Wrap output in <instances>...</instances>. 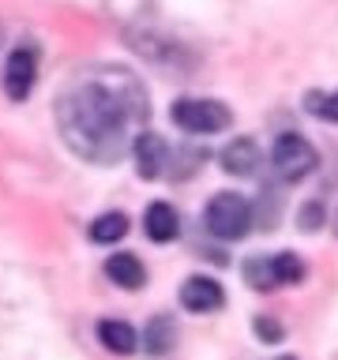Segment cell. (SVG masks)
I'll use <instances>...</instances> for the list:
<instances>
[{
	"label": "cell",
	"instance_id": "7",
	"mask_svg": "<svg viewBox=\"0 0 338 360\" xmlns=\"http://www.w3.org/2000/svg\"><path fill=\"white\" fill-rule=\"evenodd\" d=\"M222 300H225V292L222 285L214 278H188L184 285H180V304H184L188 311H196V315H207V311H218L222 308Z\"/></svg>",
	"mask_w": 338,
	"mask_h": 360
},
{
	"label": "cell",
	"instance_id": "15",
	"mask_svg": "<svg viewBox=\"0 0 338 360\" xmlns=\"http://www.w3.org/2000/svg\"><path fill=\"white\" fill-rule=\"evenodd\" d=\"M308 109L320 112V120H331V105H327L323 94H312V98H308Z\"/></svg>",
	"mask_w": 338,
	"mask_h": 360
},
{
	"label": "cell",
	"instance_id": "2",
	"mask_svg": "<svg viewBox=\"0 0 338 360\" xmlns=\"http://www.w3.org/2000/svg\"><path fill=\"white\" fill-rule=\"evenodd\" d=\"M203 221H207V233L218 236V240H241L248 233V225H252V207H248V199L237 195V191H218V195L207 202Z\"/></svg>",
	"mask_w": 338,
	"mask_h": 360
},
{
	"label": "cell",
	"instance_id": "12",
	"mask_svg": "<svg viewBox=\"0 0 338 360\" xmlns=\"http://www.w3.org/2000/svg\"><path fill=\"white\" fill-rule=\"evenodd\" d=\"M98 342L109 349V353H120V356H128L132 349H135V330L128 323H120V319H101L98 323Z\"/></svg>",
	"mask_w": 338,
	"mask_h": 360
},
{
	"label": "cell",
	"instance_id": "3",
	"mask_svg": "<svg viewBox=\"0 0 338 360\" xmlns=\"http://www.w3.org/2000/svg\"><path fill=\"white\" fill-rule=\"evenodd\" d=\"M270 165H275L278 180H286V184H297L304 180L315 169V150L312 143L304 139L297 131H286L275 139V150H270Z\"/></svg>",
	"mask_w": 338,
	"mask_h": 360
},
{
	"label": "cell",
	"instance_id": "8",
	"mask_svg": "<svg viewBox=\"0 0 338 360\" xmlns=\"http://www.w3.org/2000/svg\"><path fill=\"white\" fill-rule=\"evenodd\" d=\"M132 158H135V169H139V176L154 180L158 173H162L165 165V143L158 139L154 131H139L132 143Z\"/></svg>",
	"mask_w": 338,
	"mask_h": 360
},
{
	"label": "cell",
	"instance_id": "11",
	"mask_svg": "<svg viewBox=\"0 0 338 360\" xmlns=\"http://www.w3.org/2000/svg\"><path fill=\"white\" fill-rule=\"evenodd\" d=\"M222 169H225V173H233V176L256 173V169H259V150H256V143H252V139H233V143L222 150Z\"/></svg>",
	"mask_w": 338,
	"mask_h": 360
},
{
	"label": "cell",
	"instance_id": "17",
	"mask_svg": "<svg viewBox=\"0 0 338 360\" xmlns=\"http://www.w3.org/2000/svg\"><path fill=\"white\" fill-rule=\"evenodd\" d=\"M282 360H293V356H282Z\"/></svg>",
	"mask_w": 338,
	"mask_h": 360
},
{
	"label": "cell",
	"instance_id": "14",
	"mask_svg": "<svg viewBox=\"0 0 338 360\" xmlns=\"http://www.w3.org/2000/svg\"><path fill=\"white\" fill-rule=\"evenodd\" d=\"M146 345H151L154 353H158V349H165V345H169V323H151V334H146Z\"/></svg>",
	"mask_w": 338,
	"mask_h": 360
},
{
	"label": "cell",
	"instance_id": "1",
	"mask_svg": "<svg viewBox=\"0 0 338 360\" xmlns=\"http://www.w3.org/2000/svg\"><path fill=\"white\" fill-rule=\"evenodd\" d=\"M61 135L83 162L113 165L146 124V90L128 68H90L56 101Z\"/></svg>",
	"mask_w": 338,
	"mask_h": 360
},
{
	"label": "cell",
	"instance_id": "16",
	"mask_svg": "<svg viewBox=\"0 0 338 360\" xmlns=\"http://www.w3.org/2000/svg\"><path fill=\"white\" fill-rule=\"evenodd\" d=\"M259 338H263V342H275V338H282V326H275L270 319H259Z\"/></svg>",
	"mask_w": 338,
	"mask_h": 360
},
{
	"label": "cell",
	"instance_id": "9",
	"mask_svg": "<svg viewBox=\"0 0 338 360\" xmlns=\"http://www.w3.org/2000/svg\"><path fill=\"white\" fill-rule=\"evenodd\" d=\"M106 278L113 281V285H120V289H143L146 270H143V263L132 252H117V255L106 259Z\"/></svg>",
	"mask_w": 338,
	"mask_h": 360
},
{
	"label": "cell",
	"instance_id": "5",
	"mask_svg": "<svg viewBox=\"0 0 338 360\" xmlns=\"http://www.w3.org/2000/svg\"><path fill=\"white\" fill-rule=\"evenodd\" d=\"M173 120L184 131L211 135V131H222L225 124H230V109L214 98H177L173 101Z\"/></svg>",
	"mask_w": 338,
	"mask_h": 360
},
{
	"label": "cell",
	"instance_id": "10",
	"mask_svg": "<svg viewBox=\"0 0 338 360\" xmlns=\"http://www.w3.org/2000/svg\"><path fill=\"white\" fill-rule=\"evenodd\" d=\"M143 229H146L151 240L169 244L180 229V218H177V210L169 207V202H151V207H146V218H143Z\"/></svg>",
	"mask_w": 338,
	"mask_h": 360
},
{
	"label": "cell",
	"instance_id": "13",
	"mask_svg": "<svg viewBox=\"0 0 338 360\" xmlns=\"http://www.w3.org/2000/svg\"><path fill=\"white\" fill-rule=\"evenodd\" d=\"M124 236H128V218L117 214V210L101 214V218L90 225V240L94 244H117V240H124Z\"/></svg>",
	"mask_w": 338,
	"mask_h": 360
},
{
	"label": "cell",
	"instance_id": "4",
	"mask_svg": "<svg viewBox=\"0 0 338 360\" xmlns=\"http://www.w3.org/2000/svg\"><path fill=\"white\" fill-rule=\"evenodd\" d=\"M244 278L252 289H278V285H293V281L304 278V263L293 252H282V255H256L248 259L244 266Z\"/></svg>",
	"mask_w": 338,
	"mask_h": 360
},
{
	"label": "cell",
	"instance_id": "6",
	"mask_svg": "<svg viewBox=\"0 0 338 360\" xmlns=\"http://www.w3.org/2000/svg\"><path fill=\"white\" fill-rule=\"evenodd\" d=\"M34 75H38V56H34L30 49L8 53V60H4V90H8L15 101H23V98L30 94Z\"/></svg>",
	"mask_w": 338,
	"mask_h": 360
}]
</instances>
